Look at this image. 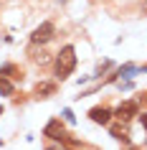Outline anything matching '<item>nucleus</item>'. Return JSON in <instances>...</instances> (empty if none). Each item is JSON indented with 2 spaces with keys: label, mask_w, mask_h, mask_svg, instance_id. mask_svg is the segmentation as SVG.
I'll use <instances>...</instances> for the list:
<instances>
[{
  "label": "nucleus",
  "mask_w": 147,
  "mask_h": 150,
  "mask_svg": "<svg viewBox=\"0 0 147 150\" xmlns=\"http://www.w3.org/2000/svg\"><path fill=\"white\" fill-rule=\"evenodd\" d=\"M74 69H76V48L71 46V43H66L53 56V76L58 81H63V79H69L71 74H74Z\"/></svg>",
  "instance_id": "obj_1"
},
{
  "label": "nucleus",
  "mask_w": 147,
  "mask_h": 150,
  "mask_svg": "<svg viewBox=\"0 0 147 150\" xmlns=\"http://www.w3.org/2000/svg\"><path fill=\"white\" fill-rule=\"evenodd\" d=\"M43 137H48V140L58 142V145H66V142H69V137H71V135L66 132V130H63L61 120H48V125L43 127Z\"/></svg>",
  "instance_id": "obj_2"
},
{
  "label": "nucleus",
  "mask_w": 147,
  "mask_h": 150,
  "mask_svg": "<svg viewBox=\"0 0 147 150\" xmlns=\"http://www.w3.org/2000/svg\"><path fill=\"white\" fill-rule=\"evenodd\" d=\"M56 38V25L51 23V21H43V23L38 25V28H33L31 33V43H41V46H46L48 41Z\"/></svg>",
  "instance_id": "obj_3"
},
{
  "label": "nucleus",
  "mask_w": 147,
  "mask_h": 150,
  "mask_svg": "<svg viewBox=\"0 0 147 150\" xmlns=\"http://www.w3.org/2000/svg\"><path fill=\"white\" fill-rule=\"evenodd\" d=\"M137 115H139V104L134 102V99H124V102L117 107V112H114V117L122 120V122H129V120H134Z\"/></svg>",
  "instance_id": "obj_4"
},
{
  "label": "nucleus",
  "mask_w": 147,
  "mask_h": 150,
  "mask_svg": "<svg viewBox=\"0 0 147 150\" xmlns=\"http://www.w3.org/2000/svg\"><path fill=\"white\" fill-rule=\"evenodd\" d=\"M33 64H38V66H48V64L53 61V56L46 51V46H41V43H31V51H28Z\"/></svg>",
  "instance_id": "obj_5"
},
{
  "label": "nucleus",
  "mask_w": 147,
  "mask_h": 150,
  "mask_svg": "<svg viewBox=\"0 0 147 150\" xmlns=\"http://www.w3.org/2000/svg\"><path fill=\"white\" fill-rule=\"evenodd\" d=\"M89 117H91V122H96V125H109L112 117H114V112L109 110V107H91V110H89Z\"/></svg>",
  "instance_id": "obj_6"
},
{
  "label": "nucleus",
  "mask_w": 147,
  "mask_h": 150,
  "mask_svg": "<svg viewBox=\"0 0 147 150\" xmlns=\"http://www.w3.org/2000/svg\"><path fill=\"white\" fill-rule=\"evenodd\" d=\"M33 94L38 97V99H51L56 94V84L53 81H38L36 89H33Z\"/></svg>",
  "instance_id": "obj_7"
},
{
  "label": "nucleus",
  "mask_w": 147,
  "mask_h": 150,
  "mask_svg": "<svg viewBox=\"0 0 147 150\" xmlns=\"http://www.w3.org/2000/svg\"><path fill=\"white\" fill-rule=\"evenodd\" d=\"M109 135H112L114 140H127V137H129V127H127V122H122V120H117L114 125L109 122Z\"/></svg>",
  "instance_id": "obj_8"
},
{
  "label": "nucleus",
  "mask_w": 147,
  "mask_h": 150,
  "mask_svg": "<svg viewBox=\"0 0 147 150\" xmlns=\"http://www.w3.org/2000/svg\"><path fill=\"white\" fill-rule=\"evenodd\" d=\"M0 74L8 76V79H13V81H20V79H23V74H20V69H18L15 64H3V66H0Z\"/></svg>",
  "instance_id": "obj_9"
},
{
  "label": "nucleus",
  "mask_w": 147,
  "mask_h": 150,
  "mask_svg": "<svg viewBox=\"0 0 147 150\" xmlns=\"http://www.w3.org/2000/svg\"><path fill=\"white\" fill-rule=\"evenodd\" d=\"M13 94H15V84H13V79H8V76L0 74V97H13Z\"/></svg>",
  "instance_id": "obj_10"
},
{
  "label": "nucleus",
  "mask_w": 147,
  "mask_h": 150,
  "mask_svg": "<svg viewBox=\"0 0 147 150\" xmlns=\"http://www.w3.org/2000/svg\"><path fill=\"white\" fill-rule=\"evenodd\" d=\"M63 120H66V122H71V125L76 122V117H74V112H71V110H63Z\"/></svg>",
  "instance_id": "obj_11"
},
{
  "label": "nucleus",
  "mask_w": 147,
  "mask_h": 150,
  "mask_svg": "<svg viewBox=\"0 0 147 150\" xmlns=\"http://www.w3.org/2000/svg\"><path fill=\"white\" fill-rule=\"evenodd\" d=\"M109 66H112V64H109V61H107V64H101L99 69H96V76H101V74H104V71H107V69H109Z\"/></svg>",
  "instance_id": "obj_12"
},
{
  "label": "nucleus",
  "mask_w": 147,
  "mask_h": 150,
  "mask_svg": "<svg viewBox=\"0 0 147 150\" xmlns=\"http://www.w3.org/2000/svg\"><path fill=\"white\" fill-rule=\"evenodd\" d=\"M137 117H139V122H142V127L147 130V112H142V115H137Z\"/></svg>",
  "instance_id": "obj_13"
},
{
  "label": "nucleus",
  "mask_w": 147,
  "mask_h": 150,
  "mask_svg": "<svg viewBox=\"0 0 147 150\" xmlns=\"http://www.w3.org/2000/svg\"><path fill=\"white\" fill-rule=\"evenodd\" d=\"M46 150H58V148H53V145H51V148H46Z\"/></svg>",
  "instance_id": "obj_14"
},
{
  "label": "nucleus",
  "mask_w": 147,
  "mask_h": 150,
  "mask_svg": "<svg viewBox=\"0 0 147 150\" xmlns=\"http://www.w3.org/2000/svg\"><path fill=\"white\" fill-rule=\"evenodd\" d=\"M0 145H3V140H0Z\"/></svg>",
  "instance_id": "obj_15"
},
{
  "label": "nucleus",
  "mask_w": 147,
  "mask_h": 150,
  "mask_svg": "<svg viewBox=\"0 0 147 150\" xmlns=\"http://www.w3.org/2000/svg\"><path fill=\"white\" fill-rule=\"evenodd\" d=\"M61 3H66V0H61Z\"/></svg>",
  "instance_id": "obj_16"
}]
</instances>
